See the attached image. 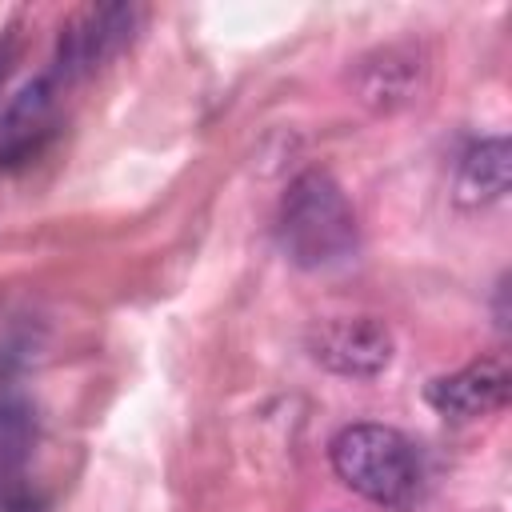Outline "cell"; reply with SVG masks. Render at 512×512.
Wrapping results in <instances>:
<instances>
[{
	"label": "cell",
	"instance_id": "cell-1",
	"mask_svg": "<svg viewBox=\"0 0 512 512\" xmlns=\"http://www.w3.org/2000/svg\"><path fill=\"white\" fill-rule=\"evenodd\" d=\"M276 240L284 256L308 272L336 268L356 252V212L324 168H308L288 184L276 212Z\"/></svg>",
	"mask_w": 512,
	"mask_h": 512
},
{
	"label": "cell",
	"instance_id": "cell-2",
	"mask_svg": "<svg viewBox=\"0 0 512 512\" xmlns=\"http://www.w3.org/2000/svg\"><path fill=\"white\" fill-rule=\"evenodd\" d=\"M332 472L372 504L404 508L420 488V460L404 432L388 424H348L336 432Z\"/></svg>",
	"mask_w": 512,
	"mask_h": 512
},
{
	"label": "cell",
	"instance_id": "cell-3",
	"mask_svg": "<svg viewBox=\"0 0 512 512\" xmlns=\"http://www.w3.org/2000/svg\"><path fill=\"white\" fill-rule=\"evenodd\" d=\"M136 24H140V8H132V4H92V8L76 12L60 32L48 76L60 88L92 76L116 52H124V44H132Z\"/></svg>",
	"mask_w": 512,
	"mask_h": 512
},
{
	"label": "cell",
	"instance_id": "cell-4",
	"mask_svg": "<svg viewBox=\"0 0 512 512\" xmlns=\"http://www.w3.org/2000/svg\"><path fill=\"white\" fill-rule=\"evenodd\" d=\"M308 352L336 376H376L392 364V332L372 316L320 320L308 332Z\"/></svg>",
	"mask_w": 512,
	"mask_h": 512
},
{
	"label": "cell",
	"instance_id": "cell-5",
	"mask_svg": "<svg viewBox=\"0 0 512 512\" xmlns=\"http://www.w3.org/2000/svg\"><path fill=\"white\" fill-rule=\"evenodd\" d=\"M512 372L500 356L472 360L448 376H436L428 384V404L448 420H480L508 404Z\"/></svg>",
	"mask_w": 512,
	"mask_h": 512
},
{
	"label": "cell",
	"instance_id": "cell-6",
	"mask_svg": "<svg viewBox=\"0 0 512 512\" xmlns=\"http://www.w3.org/2000/svg\"><path fill=\"white\" fill-rule=\"evenodd\" d=\"M508 184H512V148L504 136H488L464 152L460 172H456V200L464 208L500 200Z\"/></svg>",
	"mask_w": 512,
	"mask_h": 512
},
{
	"label": "cell",
	"instance_id": "cell-7",
	"mask_svg": "<svg viewBox=\"0 0 512 512\" xmlns=\"http://www.w3.org/2000/svg\"><path fill=\"white\" fill-rule=\"evenodd\" d=\"M32 448V416L24 404H0V484L16 480V468L24 464Z\"/></svg>",
	"mask_w": 512,
	"mask_h": 512
},
{
	"label": "cell",
	"instance_id": "cell-8",
	"mask_svg": "<svg viewBox=\"0 0 512 512\" xmlns=\"http://www.w3.org/2000/svg\"><path fill=\"white\" fill-rule=\"evenodd\" d=\"M384 68L380 64H368L364 68V100H376V104H388V100H400L412 84V60H396V52H380Z\"/></svg>",
	"mask_w": 512,
	"mask_h": 512
},
{
	"label": "cell",
	"instance_id": "cell-9",
	"mask_svg": "<svg viewBox=\"0 0 512 512\" xmlns=\"http://www.w3.org/2000/svg\"><path fill=\"white\" fill-rule=\"evenodd\" d=\"M0 512H44V504H40L36 492L8 480V484H0Z\"/></svg>",
	"mask_w": 512,
	"mask_h": 512
}]
</instances>
